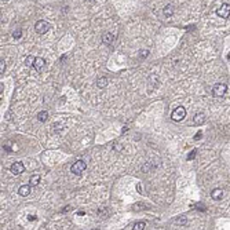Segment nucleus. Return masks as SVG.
<instances>
[{
  "label": "nucleus",
  "instance_id": "10",
  "mask_svg": "<svg viewBox=\"0 0 230 230\" xmlns=\"http://www.w3.org/2000/svg\"><path fill=\"white\" fill-rule=\"evenodd\" d=\"M114 39H116V36H114L113 33H109V32H106L102 36V42L105 43V44H112V43L114 42Z\"/></svg>",
  "mask_w": 230,
  "mask_h": 230
},
{
  "label": "nucleus",
  "instance_id": "12",
  "mask_svg": "<svg viewBox=\"0 0 230 230\" xmlns=\"http://www.w3.org/2000/svg\"><path fill=\"white\" fill-rule=\"evenodd\" d=\"M174 12H175V7L172 6V4H168V6H165L164 7V10H163V14L165 15V17H172L174 15Z\"/></svg>",
  "mask_w": 230,
  "mask_h": 230
},
{
  "label": "nucleus",
  "instance_id": "25",
  "mask_svg": "<svg viewBox=\"0 0 230 230\" xmlns=\"http://www.w3.org/2000/svg\"><path fill=\"white\" fill-rule=\"evenodd\" d=\"M66 211H70V207H65V208H63V212H66Z\"/></svg>",
  "mask_w": 230,
  "mask_h": 230
},
{
  "label": "nucleus",
  "instance_id": "22",
  "mask_svg": "<svg viewBox=\"0 0 230 230\" xmlns=\"http://www.w3.org/2000/svg\"><path fill=\"white\" fill-rule=\"evenodd\" d=\"M196 153H197V150H193V152L190 153V154H189V160H191V158H194V156H196Z\"/></svg>",
  "mask_w": 230,
  "mask_h": 230
},
{
  "label": "nucleus",
  "instance_id": "23",
  "mask_svg": "<svg viewBox=\"0 0 230 230\" xmlns=\"http://www.w3.org/2000/svg\"><path fill=\"white\" fill-rule=\"evenodd\" d=\"M201 135H203V134H201V131H198V132H197V134H196V135H194V139H196V140H198V138H200V137H201Z\"/></svg>",
  "mask_w": 230,
  "mask_h": 230
},
{
  "label": "nucleus",
  "instance_id": "11",
  "mask_svg": "<svg viewBox=\"0 0 230 230\" xmlns=\"http://www.w3.org/2000/svg\"><path fill=\"white\" fill-rule=\"evenodd\" d=\"M18 194H19V196H22V197H26V196H29V194H30V186L29 185H22L21 188L18 189Z\"/></svg>",
  "mask_w": 230,
  "mask_h": 230
},
{
  "label": "nucleus",
  "instance_id": "15",
  "mask_svg": "<svg viewBox=\"0 0 230 230\" xmlns=\"http://www.w3.org/2000/svg\"><path fill=\"white\" fill-rule=\"evenodd\" d=\"M39 182H40V175H32V176H30L29 183H30L32 186L39 185Z\"/></svg>",
  "mask_w": 230,
  "mask_h": 230
},
{
  "label": "nucleus",
  "instance_id": "9",
  "mask_svg": "<svg viewBox=\"0 0 230 230\" xmlns=\"http://www.w3.org/2000/svg\"><path fill=\"white\" fill-rule=\"evenodd\" d=\"M205 121V114L204 113H197L196 116L193 117V124L194 126H201Z\"/></svg>",
  "mask_w": 230,
  "mask_h": 230
},
{
  "label": "nucleus",
  "instance_id": "20",
  "mask_svg": "<svg viewBox=\"0 0 230 230\" xmlns=\"http://www.w3.org/2000/svg\"><path fill=\"white\" fill-rule=\"evenodd\" d=\"M4 69H6V63H4L3 59H2L0 61V73H2V75L4 73Z\"/></svg>",
  "mask_w": 230,
  "mask_h": 230
},
{
  "label": "nucleus",
  "instance_id": "4",
  "mask_svg": "<svg viewBox=\"0 0 230 230\" xmlns=\"http://www.w3.org/2000/svg\"><path fill=\"white\" fill-rule=\"evenodd\" d=\"M87 168V164H86V161H81V160H79V161H76L75 164L70 167V171H72L75 175H80L81 172H83L84 170Z\"/></svg>",
  "mask_w": 230,
  "mask_h": 230
},
{
  "label": "nucleus",
  "instance_id": "21",
  "mask_svg": "<svg viewBox=\"0 0 230 230\" xmlns=\"http://www.w3.org/2000/svg\"><path fill=\"white\" fill-rule=\"evenodd\" d=\"M147 55H149V52H147V50H146V51H145V50H142V51H140V57H142V58L147 57Z\"/></svg>",
  "mask_w": 230,
  "mask_h": 230
},
{
  "label": "nucleus",
  "instance_id": "5",
  "mask_svg": "<svg viewBox=\"0 0 230 230\" xmlns=\"http://www.w3.org/2000/svg\"><path fill=\"white\" fill-rule=\"evenodd\" d=\"M216 14H218V17H221V18H229L230 15V4L229 3H223L221 7H219L218 10H216Z\"/></svg>",
  "mask_w": 230,
  "mask_h": 230
},
{
  "label": "nucleus",
  "instance_id": "17",
  "mask_svg": "<svg viewBox=\"0 0 230 230\" xmlns=\"http://www.w3.org/2000/svg\"><path fill=\"white\" fill-rule=\"evenodd\" d=\"M35 58H36V57H32V55L26 57V59H25V63H26V66H32V68H33V62H35Z\"/></svg>",
  "mask_w": 230,
  "mask_h": 230
},
{
  "label": "nucleus",
  "instance_id": "1",
  "mask_svg": "<svg viewBox=\"0 0 230 230\" xmlns=\"http://www.w3.org/2000/svg\"><path fill=\"white\" fill-rule=\"evenodd\" d=\"M50 29H51L50 22L44 21V19H40V21H37L36 24H35V30H36V33H39V35H44V33H47Z\"/></svg>",
  "mask_w": 230,
  "mask_h": 230
},
{
  "label": "nucleus",
  "instance_id": "8",
  "mask_svg": "<svg viewBox=\"0 0 230 230\" xmlns=\"http://www.w3.org/2000/svg\"><path fill=\"white\" fill-rule=\"evenodd\" d=\"M211 197L212 200H215V201H219L223 198V190L222 189H214V190L211 191Z\"/></svg>",
  "mask_w": 230,
  "mask_h": 230
},
{
  "label": "nucleus",
  "instance_id": "19",
  "mask_svg": "<svg viewBox=\"0 0 230 230\" xmlns=\"http://www.w3.org/2000/svg\"><path fill=\"white\" fill-rule=\"evenodd\" d=\"M21 36H22V30L21 29H17V30L12 32V37H14V39H19Z\"/></svg>",
  "mask_w": 230,
  "mask_h": 230
},
{
  "label": "nucleus",
  "instance_id": "6",
  "mask_svg": "<svg viewBox=\"0 0 230 230\" xmlns=\"http://www.w3.org/2000/svg\"><path fill=\"white\" fill-rule=\"evenodd\" d=\"M24 170H25V165H24V163H21V161H15L14 164L10 167V171H11L14 175H19L21 172H24Z\"/></svg>",
  "mask_w": 230,
  "mask_h": 230
},
{
  "label": "nucleus",
  "instance_id": "7",
  "mask_svg": "<svg viewBox=\"0 0 230 230\" xmlns=\"http://www.w3.org/2000/svg\"><path fill=\"white\" fill-rule=\"evenodd\" d=\"M44 66H46V61L43 59L42 57H36V58H35V62H33V68L36 69V70H42Z\"/></svg>",
  "mask_w": 230,
  "mask_h": 230
},
{
  "label": "nucleus",
  "instance_id": "14",
  "mask_svg": "<svg viewBox=\"0 0 230 230\" xmlns=\"http://www.w3.org/2000/svg\"><path fill=\"white\" fill-rule=\"evenodd\" d=\"M96 86H98L99 88H105V87L108 86V79L106 77H99L98 80H96Z\"/></svg>",
  "mask_w": 230,
  "mask_h": 230
},
{
  "label": "nucleus",
  "instance_id": "24",
  "mask_svg": "<svg viewBox=\"0 0 230 230\" xmlns=\"http://www.w3.org/2000/svg\"><path fill=\"white\" fill-rule=\"evenodd\" d=\"M28 219H29V221H35V219H36V216H35V215H29V218H28Z\"/></svg>",
  "mask_w": 230,
  "mask_h": 230
},
{
  "label": "nucleus",
  "instance_id": "27",
  "mask_svg": "<svg viewBox=\"0 0 230 230\" xmlns=\"http://www.w3.org/2000/svg\"><path fill=\"white\" fill-rule=\"evenodd\" d=\"M86 2H87V3H90V2H91V3H93L94 0H86Z\"/></svg>",
  "mask_w": 230,
  "mask_h": 230
},
{
  "label": "nucleus",
  "instance_id": "3",
  "mask_svg": "<svg viewBox=\"0 0 230 230\" xmlns=\"http://www.w3.org/2000/svg\"><path fill=\"white\" fill-rule=\"evenodd\" d=\"M227 91V86L225 83H218L212 87V94L215 96H223Z\"/></svg>",
  "mask_w": 230,
  "mask_h": 230
},
{
  "label": "nucleus",
  "instance_id": "18",
  "mask_svg": "<svg viewBox=\"0 0 230 230\" xmlns=\"http://www.w3.org/2000/svg\"><path fill=\"white\" fill-rule=\"evenodd\" d=\"M175 223H178V225H186L188 223V219H186V216H179V218H176V221H175Z\"/></svg>",
  "mask_w": 230,
  "mask_h": 230
},
{
  "label": "nucleus",
  "instance_id": "2",
  "mask_svg": "<svg viewBox=\"0 0 230 230\" xmlns=\"http://www.w3.org/2000/svg\"><path fill=\"white\" fill-rule=\"evenodd\" d=\"M185 116H186V109L183 106H178L176 109H174L172 114H171L174 121H182L185 119Z\"/></svg>",
  "mask_w": 230,
  "mask_h": 230
},
{
  "label": "nucleus",
  "instance_id": "26",
  "mask_svg": "<svg viewBox=\"0 0 230 230\" xmlns=\"http://www.w3.org/2000/svg\"><path fill=\"white\" fill-rule=\"evenodd\" d=\"M227 61H230V52L227 54Z\"/></svg>",
  "mask_w": 230,
  "mask_h": 230
},
{
  "label": "nucleus",
  "instance_id": "16",
  "mask_svg": "<svg viewBox=\"0 0 230 230\" xmlns=\"http://www.w3.org/2000/svg\"><path fill=\"white\" fill-rule=\"evenodd\" d=\"M134 229L135 230H144V229H146V223H145V222H137V223L134 225Z\"/></svg>",
  "mask_w": 230,
  "mask_h": 230
},
{
  "label": "nucleus",
  "instance_id": "13",
  "mask_svg": "<svg viewBox=\"0 0 230 230\" xmlns=\"http://www.w3.org/2000/svg\"><path fill=\"white\" fill-rule=\"evenodd\" d=\"M47 119H48L47 110H43V112H40V113H37V120H39V121L44 123V121H47Z\"/></svg>",
  "mask_w": 230,
  "mask_h": 230
},
{
  "label": "nucleus",
  "instance_id": "28",
  "mask_svg": "<svg viewBox=\"0 0 230 230\" xmlns=\"http://www.w3.org/2000/svg\"><path fill=\"white\" fill-rule=\"evenodd\" d=\"M4 2H7V0H4Z\"/></svg>",
  "mask_w": 230,
  "mask_h": 230
}]
</instances>
